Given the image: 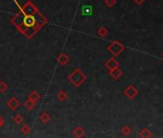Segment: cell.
I'll use <instances>...</instances> for the list:
<instances>
[{"label":"cell","instance_id":"cell-1","mask_svg":"<svg viewBox=\"0 0 163 138\" xmlns=\"http://www.w3.org/2000/svg\"><path fill=\"white\" fill-rule=\"evenodd\" d=\"M11 23L20 34L28 39H32L43 26L48 23V19L32 1H27L24 6L20 7L16 15L11 18Z\"/></svg>","mask_w":163,"mask_h":138},{"label":"cell","instance_id":"cell-2","mask_svg":"<svg viewBox=\"0 0 163 138\" xmlns=\"http://www.w3.org/2000/svg\"><path fill=\"white\" fill-rule=\"evenodd\" d=\"M68 80L75 87H79L86 81V75L83 72L81 68H76L68 76Z\"/></svg>","mask_w":163,"mask_h":138},{"label":"cell","instance_id":"cell-3","mask_svg":"<svg viewBox=\"0 0 163 138\" xmlns=\"http://www.w3.org/2000/svg\"><path fill=\"white\" fill-rule=\"evenodd\" d=\"M107 50L110 51L114 57H118L119 55L125 50V46L119 42L118 40H114L110 44V46L107 47Z\"/></svg>","mask_w":163,"mask_h":138},{"label":"cell","instance_id":"cell-4","mask_svg":"<svg viewBox=\"0 0 163 138\" xmlns=\"http://www.w3.org/2000/svg\"><path fill=\"white\" fill-rule=\"evenodd\" d=\"M125 96L130 100H133L138 95V90L134 85H129L124 90Z\"/></svg>","mask_w":163,"mask_h":138},{"label":"cell","instance_id":"cell-5","mask_svg":"<svg viewBox=\"0 0 163 138\" xmlns=\"http://www.w3.org/2000/svg\"><path fill=\"white\" fill-rule=\"evenodd\" d=\"M7 106H8V107L11 110H16L20 107V102L16 97H12L8 102H7Z\"/></svg>","mask_w":163,"mask_h":138},{"label":"cell","instance_id":"cell-6","mask_svg":"<svg viewBox=\"0 0 163 138\" xmlns=\"http://www.w3.org/2000/svg\"><path fill=\"white\" fill-rule=\"evenodd\" d=\"M105 65L108 70H112V69H114V68L119 67V63L114 58H110V60H107L106 61Z\"/></svg>","mask_w":163,"mask_h":138},{"label":"cell","instance_id":"cell-7","mask_svg":"<svg viewBox=\"0 0 163 138\" xmlns=\"http://www.w3.org/2000/svg\"><path fill=\"white\" fill-rule=\"evenodd\" d=\"M57 60H58V63L60 64V65H66L67 64L69 63V57L67 56V55L65 53H62V54H60L58 58H57Z\"/></svg>","mask_w":163,"mask_h":138},{"label":"cell","instance_id":"cell-8","mask_svg":"<svg viewBox=\"0 0 163 138\" xmlns=\"http://www.w3.org/2000/svg\"><path fill=\"white\" fill-rule=\"evenodd\" d=\"M110 75L114 80H118L121 76L123 75V72H122V70L119 67H116V68L112 69V70H110Z\"/></svg>","mask_w":163,"mask_h":138},{"label":"cell","instance_id":"cell-9","mask_svg":"<svg viewBox=\"0 0 163 138\" xmlns=\"http://www.w3.org/2000/svg\"><path fill=\"white\" fill-rule=\"evenodd\" d=\"M86 132L84 128L82 127H77L75 129L73 130V135L75 137H78V138H81V137H84L85 135Z\"/></svg>","mask_w":163,"mask_h":138},{"label":"cell","instance_id":"cell-10","mask_svg":"<svg viewBox=\"0 0 163 138\" xmlns=\"http://www.w3.org/2000/svg\"><path fill=\"white\" fill-rule=\"evenodd\" d=\"M40 98H42V96H40V94H39L37 90L31 91L30 94H29V96H28V99H30V100H32V101H34V102H36V103H37L38 101H39Z\"/></svg>","mask_w":163,"mask_h":138},{"label":"cell","instance_id":"cell-11","mask_svg":"<svg viewBox=\"0 0 163 138\" xmlns=\"http://www.w3.org/2000/svg\"><path fill=\"white\" fill-rule=\"evenodd\" d=\"M36 105H37V103L30 100V99H27L26 102L24 103V107L28 110H33L34 108L36 107Z\"/></svg>","mask_w":163,"mask_h":138},{"label":"cell","instance_id":"cell-12","mask_svg":"<svg viewBox=\"0 0 163 138\" xmlns=\"http://www.w3.org/2000/svg\"><path fill=\"white\" fill-rule=\"evenodd\" d=\"M153 134L148 129H143L139 133V137H143V138H148V137H152Z\"/></svg>","mask_w":163,"mask_h":138},{"label":"cell","instance_id":"cell-13","mask_svg":"<svg viewBox=\"0 0 163 138\" xmlns=\"http://www.w3.org/2000/svg\"><path fill=\"white\" fill-rule=\"evenodd\" d=\"M50 119H51V117H50V115L47 113V112H42V114L39 115V120L42 121L43 124H46Z\"/></svg>","mask_w":163,"mask_h":138},{"label":"cell","instance_id":"cell-14","mask_svg":"<svg viewBox=\"0 0 163 138\" xmlns=\"http://www.w3.org/2000/svg\"><path fill=\"white\" fill-rule=\"evenodd\" d=\"M58 100L60 101V102H64L65 100H67V98H68V95H67V93L65 91H60L58 93Z\"/></svg>","mask_w":163,"mask_h":138},{"label":"cell","instance_id":"cell-15","mask_svg":"<svg viewBox=\"0 0 163 138\" xmlns=\"http://www.w3.org/2000/svg\"><path fill=\"white\" fill-rule=\"evenodd\" d=\"M20 132H21L24 135H27L29 134L30 132H31V128L29 125H27V124H24V125L22 126V128L20 129Z\"/></svg>","mask_w":163,"mask_h":138},{"label":"cell","instance_id":"cell-16","mask_svg":"<svg viewBox=\"0 0 163 138\" xmlns=\"http://www.w3.org/2000/svg\"><path fill=\"white\" fill-rule=\"evenodd\" d=\"M97 33H98V34H99L101 38H105L107 34L108 31H107V29L106 28V27H101V28L98 29Z\"/></svg>","mask_w":163,"mask_h":138},{"label":"cell","instance_id":"cell-17","mask_svg":"<svg viewBox=\"0 0 163 138\" xmlns=\"http://www.w3.org/2000/svg\"><path fill=\"white\" fill-rule=\"evenodd\" d=\"M24 121V118L20 115V114H16L15 115V117H13V122H15L16 125H19V124H22Z\"/></svg>","mask_w":163,"mask_h":138},{"label":"cell","instance_id":"cell-18","mask_svg":"<svg viewBox=\"0 0 163 138\" xmlns=\"http://www.w3.org/2000/svg\"><path fill=\"white\" fill-rule=\"evenodd\" d=\"M121 133H122V134H123V135L128 136V135H130L132 133V129L130 127H128V126H125V127L122 128Z\"/></svg>","mask_w":163,"mask_h":138},{"label":"cell","instance_id":"cell-19","mask_svg":"<svg viewBox=\"0 0 163 138\" xmlns=\"http://www.w3.org/2000/svg\"><path fill=\"white\" fill-rule=\"evenodd\" d=\"M7 89H8V85H7L6 82L3 81H0V92L5 93L7 91Z\"/></svg>","mask_w":163,"mask_h":138},{"label":"cell","instance_id":"cell-20","mask_svg":"<svg viewBox=\"0 0 163 138\" xmlns=\"http://www.w3.org/2000/svg\"><path fill=\"white\" fill-rule=\"evenodd\" d=\"M105 3L108 8H112V7L116 4V0H105Z\"/></svg>","mask_w":163,"mask_h":138},{"label":"cell","instance_id":"cell-21","mask_svg":"<svg viewBox=\"0 0 163 138\" xmlns=\"http://www.w3.org/2000/svg\"><path fill=\"white\" fill-rule=\"evenodd\" d=\"M133 2L135 4H137V5H141V4H143L145 2V0H133Z\"/></svg>","mask_w":163,"mask_h":138},{"label":"cell","instance_id":"cell-22","mask_svg":"<svg viewBox=\"0 0 163 138\" xmlns=\"http://www.w3.org/2000/svg\"><path fill=\"white\" fill-rule=\"evenodd\" d=\"M3 125H4V119L2 118L1 116H0V128H1Z\"/></svg>","mask_w":163,"mask_h":138},{"label":"cell","instance_id":"cell-23","mask_svg":"<svg viewBox=\"0 0 163 138\" xmlns=\"http://www.w3.org/2000/svg\"><path fill=\"white\" fill-rule=\"evenodd\" d=\"M13 3H15V4L17 6V8H18V9L20 8V7H21V6H20V4L18 3V1H17V0H13Z\"/></svg>","mask_w":163,"mask_h":138},{"label":"cell","instance_id":"cell-24","mask_svg":"<svg viewBox=\"0 0 163 138\" xmlns=\"http://www.w3.org/2000/svg\"><path fill=\"white\" fill-rule=\"evenodd\" d=\"M0 81H1V76H0Z\"/></svg>","mask_w":163,"mask_h":138},{"label":"cell","instance_id":"cell-25","mask_svg":"<svg viewBox=\"0 0 163 138\" xmlns=\"http://www.w3.org/2000/svg\"><path fill=\"white\" fill-rule=\"evenodd\" d=\"M162 57H163V54H162Z\"/></svg>","mask_w":163,"mask_h":138}]
</instances>
